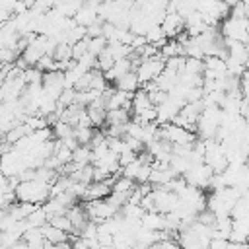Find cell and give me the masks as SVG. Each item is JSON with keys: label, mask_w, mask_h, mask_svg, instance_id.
<instances>
[{"label": "cell", "mask_w": 249, "mask_h": 249, "mask_svg": "<svg viewBox=\"0 0 249 249\" xmlns=\"http://www.w3.org/2000/svg\"><path fill=\"white\" fill-rule=\"evenodd\" d=\"M14 196L18 202H31L41 206L51 196V185L43 181H19L14 189Z\"/></svg>", "instance_id": "1"}, {"label": "cell", "mask_w": 249, "mask_h": 249, "mask_svg": "<svg viewBox=\"0 0 249 249\" xmlns=\"http://www.w3.org/2000/svg\"><path fill=\"white\" fill-rule=\"evenodd\" d=\"M158 138L171 144V146H191L198 136L187 128H181L173 123H167V124L158 126Z\"/></svg>", "instance_id": "2"}, {"label": "cell", "mask_w": 249, "mask_h": 249, "mask_svg": "<svg viewBox=\"0 0 249 249\" xmlns=\"http://www.w3.org/2000/svg\"><path fill=\"white\" fill-rule=\"evenodd\" d=\"M163 70V58L158 56H150V58H140V62L134 68V74L138 78V84H148L154 82L158 78V74Z\"/></svg>", "instance_id": "3"}, {"label": "cell", "mask_w": 249, "mask_h": 249, "mask_svg": "<svg viewBox=\"0 0 249 249\" xmlns=\"http://www.w3.org/2000/svg\"><path fill=\"white\" fill-rule=\"evenodd\" d=\"M220 35L224 39H233L239 43H247V18H226L222 19Z\"/></svg>", "instance_id": "4"}, {"label": "cell", "mask_w": 249, "mask_h": 249, "mask_svg": "<svg viewBox=\"0 0 249 249\" xmlns=\"http://www.w3.org/2000/svg\"><path fill=\"white\" fill-rule=\"evenodd\" d=\"M212 169L206 165V163H196V165H191L181 177L185 179L187 185L191 187H196L200 191L208 189V183H210V177H212Z\"/></svg>", "instance_id": "5"}, {"label": "cell", "mask_w": 249, "mask_h": 249, "mask_svg": "<svg viewBox=\"0 0 249 249\" xmlns=\"http://www.w3.org/2000/svg\"><path fill=\"white\" fill-rule=\"evenodd\" d=\"M152 196H154V210L160 214H169L179 206V196L173 191L152 189Z\"/></svg>", "instance_id": "6"}, {"label": "cell", "mask_w": 249, "mask_h": 249, "mask_svg": "<svg viewBox=\"0 0 249 249\" xmlns=\"http://www.w3.org/2000/svg\"><path fill=\"white\" fill-rule=\"evenodd\" d=\"M41 88H43V93L51 99H58V95L62 93V89L66 88L64 86V74L58 72V70H51V72H45L43 74V80H41Z\"/></svg>", "instance_id": "7"}, {"label": "cell", "mask_w": 249, "mask_h": 249, "mask_svg": "<svg viewBox=\"0 0 249 249\" xmlns=\"http://www.w3.org/2000/svg\"><path fill=\"white\" fill-rule=\"evenodd\" d=\"M183 105H185L183 101L173 99V97L167 95L160 105H156V123H158V124H167V123H171Z\"/></svg>", "instance_id": "8"}, {"label": "cell", "mask_w": 249, "mask_h": 249, "mask_svg": "<svg viewBox=\"0 0 249 249\" xmlns=\"http://www.w3.org/2000/svg\"><path fill=\"white\" fill-rule=\"evenodd\" d=\"M160 27H161V33L165 39H175L183 29V18L177 14V12H165L163 19L160 21Z\"/></svg>", "instance_id": "9"}, {"label": "cell", "mask_w": 249, "mask_h": 249, "mask_svg": "<svg viewBox=\"0 0 249 249\" xmlns=\"http://www.w3.org/2000/svg\"><path fill=\"white\" fill-rule=\"evenodd\" d=\"M72 19H74V23L76 25H80V27H88V25H91L95 19H99L97 18V10L95 8H89V6H86L84 2H82V6L76 10V14L72 16Z\"/></svg>", "instance_id": "10"}, {"label": "cell", "mask_w": 249, "mask_h": 249, "mask_svg": "<svg viewBox=\"0 0 249 249\" xmlns=\"http://www.w3.org/2000/svg\"><path fill=\"white\" fill-rule=\"evenodd\" d=\"M66 218L70 220L72 230H74L76 233H78V231L86 226V222H88V214H86V210H84L82 204H72V206L66 210Z\"/></svg>", "instance_id": "11"}, {"label": "cell", "mask_w": 249, "mask_h": 249, "mask_svg": "<svg viewBox=\"0 0 249 249\" xmlns=\"http://www.w3.org/2000/svg\"><path fill=\"white\" fill-rule=\"evenodd\" d=\"M140 226L152 231H163L165 230V218L160 212H144L140 218Z\"/></svg>", "instance_id": "12"}, {"label": "cell", "mask_w": 249, "mask_h": 249, "mask_svg": "<svg viewBox=\"0 0 249 249\" xmlns=\"http://www.w3.org/2000/svg\"><path fill=\"white\" fill-rule=\"evenodd\" d=\"M113 88H115V89H121V91H126V93H134V91L140 88L134 70H130V72H126L124 76H121V78L113 84Z\"/></svg>", "instance_id": "13"}, {"label": "cell", "mask_w": 249, "mask_h": 249, "mask_svg": "<svg viewBox=\"0 0 249 249\" xmlns=\"http://www.w3.org/2000/svg\"><path fill=\"white\" fill-rule=\"evenodd\" d=\"M154 84L158 86V89H161V91H165V93H167V91L177 84V72L163 68V70L158 74V78L154 80Z\"/></svg>", "instance_id": "14"}, {"label": "cell", "mask_w": 249, "mask_h": 249, "mask_svg": "<svg viewBox=\"0 0 249 249\" xmlns=\"http://www.w3.org/2000/svg\"><path fill=\"white\" fill-rule=\"evenodd\" d=\"M41 233H43V237H45L47 243H64V241H70V233H64V231L53 228L51 224H45L41 228Z\"/></svg>", "instance_id": "15"}, {"label": "cell", "mask_w": 249, "mask_h": 249, "mask_svg": "<svg viewBox=\"0 0 249 249\" xmlns=\"http://www.w3.org/2000/svg\"><path fill=\"white\" fill-rule=\"evenodd\" d=\"M130 111L128 109H111L105 113V124L113 126V124H126L130 121Z\"/></svg>", "instance_id": "16"}, {"label": "cell", "mask_w": 249, "mask_h": 249, "mask_svg": "<svg viewBox=\"0 0 249 249\" xmlns=\"http://www.w3.org/2000/svg\"><path fill=\"white\" fill-rule=\"evenodd\" d=\"M25 222H27V228H43V226L49 222V216H47V212H45L41 206H37V208L25 218Z\"/></svg>", "instance_id": "17"}, {"label": "cell", "mask_w": 249, "mask_h": 249, "mask_svg": "<svg viewBox=\"0 0 249 249\" xmlns=\"http://www.w3.org/2000/svg\"><path fill=\"white\" fill-rule=\"evenodd\" d=\"M93 130L95 128H91V126H74L72 136L76 138L78 146H88L89 140H91V136H93Z\"/></svg>", "instance_id": "18"}, {"label": "cell", "mask_w": 249, "mask_h": 249, "mask_svg": "<svg viewBox=\"0 0 249 249\" xmlns=\"http://www.w3.org/2000/svg\"><path fill=\"white\" fill-rule=\"evenodd\" d=\"M70 161L76 163V165L89 163L91 161V150H89V146H78L76 150H72V160Z\"/></svg>", "instance_id": "19"}, {"label": "cell", "mask_w": 249, "mask_h": 249, "mask_svg": "<svg viewBox=\"0 0 249 249\" xmlns=\"http://www.w3.org/2000/svg\"><path fill=\"white\" fill-rule=\"evenodd\" d=\"M47 224H51L53 228H56V230H60V231H64V233H74L72 224H70V220L66 218V214L49 216V222H47Z\"/></svg>", "instance_id": "20"}, {"label": "cell", "mask_w": 249, "mask_h": 249, "mask_svg": "<svg viewBox=\"0 0 249 249\" xmlns=\"http://www.w3.org/2000/svg\"><path fill=\"white\" fill-rule=\"evenodd\" d=\"M105 47H107V41L103 37H88V53L89 54L97 56L105 51Z\"/></svg>", "instance_id": "21"}, {"label": "cell", "mask_w": 249, "mask_h": 249, "mask_svg": "<svg viewBox=\"0 0 249 249\" xmlns=\"http://www.w3.org/2000/svg\"><path fill=\"white\" fill-rule=\"evenodd\" d=\"M21 80L25 82V86H27V84H41L43 72L37 70L35 66H29V68H25V70L21 72Z\"/></svg>", "instance_id": "22"}, {"label": "cell", "mask_w": 249, "mask_h": 249, "mask_svg": "<svg viewBox=\"0 0 249 249\" xmlns=\"http://www.w3.org/2000/svg\"><path fill=\"white\" fill-rule=\"evenodd\" d=\"M113 64H115V60L111 58V54H109L107 51H103L101 54H97V56H95V68H97L99 72H107Z\"/></svg>", "instance_id": "23"}, {"label": "cell", "mask_w": 249, "mask_h": 249, "mask_svg": "<svg viewBox=\"0 0 249 249\" xmlns=\"http://www.w3.org/2000/svg\"><path fill=\"white\" fill-rule=\"evenodd\" d=\"M18 58V54L12 49H0V64H12Z\"/></svg>", "instance_id": "24"}, {"label": "cell", "mask_w": 249, "mask_h": 249, "mask_svg": "<svg viewBox=\"0 0 249 249\" xmlns=\"http://www.w3.org/2000/svg\"><path fill=\"white\" fill-rule=\"evenodd\" d=\"M228 243H230L228 239H224V237H216V235H214V237L208 241V247H210V249H226Z\"/></svg>", "instance_id": "25"}, {"label": "cell", "mask_w": 249, "mask_h": 249, "mask_svg": "<svg viewBox=\"0 0 249 249\" xmlns=\"http://www.w3.org/2000/svg\"><path fill=\"white\" fill-rule=\"evenodd\" d=\"M43 249H70V241H64V243H47L45 241Z\"/></svg>", "instance_id": "26"}, {"label": "cell", "mask_w": 249, "mask_h": 249, "mask_svg": "<svg viewBox=\"0 0 249 249\" xmlns=\"http://www.w3.org/2000/svg\"><path fill=\"white\" fill-rule=\"evenodd\" d=\"M204 249H210V247H204Z\"/></svg>", "instance_id": "27"}]
</instances>
